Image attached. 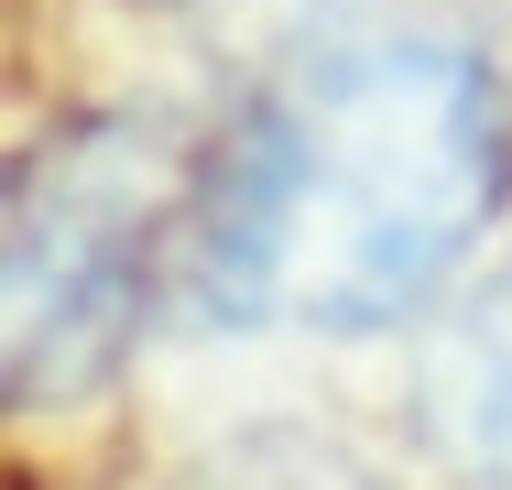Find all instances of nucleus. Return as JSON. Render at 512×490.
<instances>
[{
  "mask_svg": "<svg viewBox=\"0 0 512 490\" xmlns=\"http://www.w3.org/2000/svg\"><path fill=\"white\" fill-rule=\"evenodd\" d=\"M512 196V98L447 33L295 55L186 164L175 294L207 327L360 338L436 305Z\"/></svg>",
  "mask_w": 512,
  "mask_h": 490,
  "instance_id": "obj_1",
  "label": "nucleus"
},
{
  "mask_svg": "<svg viewBox=\"0 0 512 490\" xmlns=\"http://www.w3.org/2000/svg\"><path fill=\"white\" fill-rule=\"evenodd\" d=\"M186 164L109 120L0 175V414L99 392L175 294Z\"/></svg>",
  "mask_w": 512,
  "mask_h": 490,
  "instance_id": "obj_2",
  "label": "nucleus"
},
{
  "mask_svg": "<svg viewBox=\"0 0 512 490\" xmlns=\"http://www.w3.org/2000/svg\"><path fill=\"white\" fill-rule=\"evenodd\" d=\"M425 414H436V447H447L469 480L512 490V294L502 305H469V316L436 338Z\"/></svg>",
  "mask_w": 512,
  "mask_h": 490,
  "instance_id": "obj_3",
  "label": "nucleus"
},
{
  "mask_svg": "<svg viewBox=\"0 0 512 490\" xmlns=\"http://www.w3.org/2000/svg\"><path fill=\"white\" fill-rule=\"evenodd\" d=\"M262 490H349V480H327V469H284V480H262Z\"/></svg>",
  "mask_w": 512,
  "mask_h": 490,
  "instance_id": "obj_4",
  "label": "nucleus"
}]
</instances>
